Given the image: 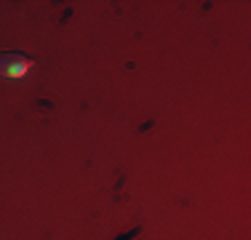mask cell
Listing matches in <instances>:
<instances>
[{
  "label": "cell",
  "instance_id": "cell-1",
  "mask_svg": "<svg viewBox=\"0 0 251 240\" xmlns=\"http://www.w3.org/2000/svg\"><path fill=\"white\" fill-rule=\"evenodd\" d=\"M32 70V59L25 53H0V75L3 77H25Z\"/></svg>",
  "mask_w": 251,
  "mask_h": 240
}]
</instances>
